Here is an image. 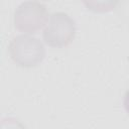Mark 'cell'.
Returning a JSON list of instances; mask_svg holds the SVG:
<instances>
[{"label":"cell","mask_w":129,"mask_h":129,"mask_svg":"<svg viewBox=\"0 0 129 129\" xmlns=\"http://www.w3.org/2000/svg\"><path fill=\"white\" fill-rule=\"evenodd\" d=\"M8 50L12 60L21 68H34L42 61L45 55L42 42L25 33L14 37Z\"/></svg>","instance_id":"6da1fadb"},{"label":"cell","mask_w":129,"mask_h":129,"mask_svg":"<svg viewBox=\"0 0 129 129\" xmlns=\"http://www.w3.org/2000/svg\"><path fill=\"white\" fill-rule=\"evenodd\" d=\"M120 0H83L85 6L95 13H107L114 10Z\"/></svg>","instance_id":"277c9868"},{"label":"cell","mask_w":129,"mask_h":129,"mask_svg":"<svg viewBox=\"0 0 129 129\" xmlns=\"http://www.w3.org/2000/svg\"><path fill=\"white\" fill-rule=\"evenodd\" d=\"M48 16L43 4L38 1H26L14 13V26L20 32L32 34L43 29Z\"/></svg>","instance_id":"3957f363"},{"label":"cell","mask_w":129,"mask_h":129,"mask_svg":"<svg viewBox=\"0 0 129 129\" xmlns=\"http://www.w3.org/2000/svg\"><path fill=\"white\" fill-rule=\"evenodd\" d=\"M123 104H124V108H125L126 112L129 114V90H128V91L125 93V95H124Z\"/></svg>","instance_id":"5b68a950"},{"label":"cell","mask_w":129,"mask_h":129,"mask_svg":"<svg viewBox=\"0 0 129 129\" xmlns=\"http://www.w3.org/2000/svg\"><path fill=\"white\" fill-rule=\"evenodd\" d=\"M75 21L64 12H55L48 16L43 27V41L50 47L61 48L68 46L75 38Z\"/></svg>","instance_id":"7a4b0ae2"}]
</instances>
